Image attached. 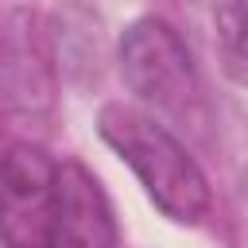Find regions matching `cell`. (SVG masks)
Listing matches in <instances>:
<instances>
[{"instance_id":"6da1fadb","label":"cell","mask_w":248,"mask_h":248,"mask_svg":"<svg viewBox=\"0 0 248 248\" xmlns=\"http://www.w3.org/2000/svg\"><path fill=\"white\" fill-rule=\"evenodd\" d=\"M101 140L132 167L147 198L178 225H198L209 205V182L190 151L159 124V116L132 108V105H105L97 116Z\"/></svg>"},{"instance_id":"7a4b0ae2","label":"cell","mask_w":248,"mask_h":248,"mask_svg":"<svg viewBox=\"0 0 248 248\" xmlns=\"http://www.w3.org/2000/svg\"><path fill=\"white\" fill-rule=\"evenodd\" d=\"M120 74L128 89L155 112L178 124L202 116V81L194 58L167 19L143 16L120 35Z\"/></svg>"},{"instance_id":"3957f363","label":"cell","mask_w":248,"mask_h":248,"mask_svg":"<svg viewBox=\"0 0 248 248\" xmlns=\"http://www.w3.org/2000/svg\"><path fill=\"white\" fill-rule=\"evenodd\" d=\"M58 202V163L39 143H8L0 155V240L46 248Z\"/></svg>"},{"instance_id":"277c9868","label":"cell","mask_w":248,"mask_h":248,"mask_svg":"<svg viewBox=\"0 0 248 248\" xmlns=\"http://www.w3.org/2000/svg\"><path fill=\"white\" fill-rule=\"evenodd\" d=\"M0 101L23 120H39L54 105L50 50L43 23L31 12H16L0 35Z\"/></svg>"},{"instance_id":"5b68a950","label":"cell","mask_w":248,"mask_h":248,"mask_svg":"<svg viewBox=\"0 0 248 248\" xmlns=\"http://www.w3.org/2000/svg\"><path fill=\"white\" fill-rule=\"evenodd\" d=\"M46 248H116V221L108 198L81 163L58 167V202Z\"/></svg>"},{"instance_id":"8992f818","label":"cell","mask_w":248,"mask_h":248,"mask_svg":"<svg viewBox=\"0 0 248 248\" xmlns=\"http://www.w3.org/2000/svg\"><path fill=\"white\" fill-rule=\"evenodd\" d=\"M221 66L236 85H248V0H209Z\"/></svg>"},{"instance_id":"52a82bcc","label":"cell","mask_w":248,"mask_h":248,"mask_svg":"<svg viewBox=\"0 0 248 248\" xmlns=\"http://www.w3.org/2000/svg\"><path fill=\"white\" fill-rule=\"evenodd\" d=\"M0 155H4V128H0Z\"/></svg>"}]
</instances>
